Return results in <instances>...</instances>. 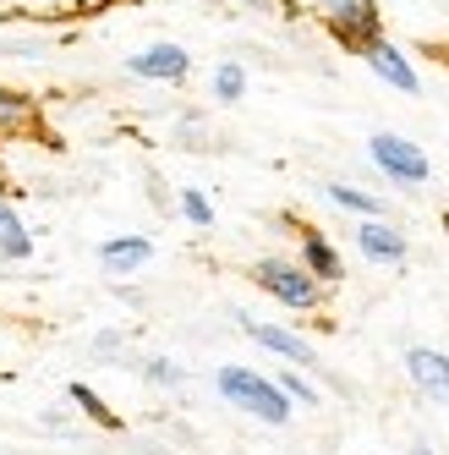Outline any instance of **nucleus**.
I'll list each match as a JSON object with an SVG mask.
<instances>
[{
    "mask_svg": "<svg viewBox=\"0 0 449 455\" xmlns=\"http://www.w3.org/2000/svg\"><path fill=\"white\" fill-rule=\"evenodd\" d=\"M214 389H219V395L231 401L236 411L269 422V428H285V422H291V401H285V389H280L274 379H264L258 368H236V363H224V368L214 373Z\"/></svg>",
    "mask_w": 449,
    "mask_h": 455,
    "instance_id": "nucleus-1",
    "label": "nucleus"
},
{
    "mask_svg": "<svg viewBox=\"0 0 449 455\" xmlns=\"http://www.w3.org/2000/svg\"><path fill=\"white\" fill-rule=\"evenodd\" d=\"M252 280H258L274 302H285L291 313H312L318 302H324V285H318L302 264H285V258H258Z\"/></svg>",
    "mask_w": 449,
    "mask_h": 455,
    "instance_id": "nucleus-2",
    "label": "nucleus"
},
{
    "mask_svg": "<svg viewBox=\"0 0 449 455\" xmlns=\"http://www.w3.org/2000/svg\"><path fill=\"white\" fill-rule=\"evenodd\" d=\"M324 22H329V34H335L345 50H357V55H367V50L383 39L373 0H324Z\"/></svg>",
    "mask_w": 449,
    "mask_h": 455,
    "instance_id": "nucleus-3",
    "label": "nucleus"
},
{
    "mask_svg": "<svg viewBox=\"0 0 449 455\" xmlns=\"http://www.w3.org/2000/svg\"><path fill=\"white\" fill-rule=\"evenodd\" d=\"M373 165L390 176V181H406V187H422L428 181V154L416 148V143H406V138H395V132H378L373 138Z\"/></svg>",
    "mask_w": 449,
    "mask_h": 455,
    "instance_id": "nucleus-4",
    "label": "nucleus"
},
{
    "mask_svg": "<svg viewBox=\"0 0 449 455\" xmlns=\"http://www.w3.org/2000/svg\"><path fill=\"white\" fill-rule=\"evenodd\" d=\"M406 373H411V384L422 389L428 401H444V406H449V356H444V351L411 346V351H406Z\"/></svg>",
    "mask_w": 449,
    "mask_h": 455,
    "instance_id": "nucleus-5",
    "label": "nucleus"
},
{
    "mask_svg": "<svg viewBox=\"0 0 449 455\" xmlns=\"http://www.w3.org/2000/svg\"><path fill=\"white\" fill-rule=\"evenodd\" d=\"M241 323H247V335L258 340L264 351L285 356V363H296V368H318V351H312L296 330H280V323H258V318H241Z\"/></svg>",
    "mask_w": 449,
    "mask_h": 455,
    "instance_id": "nucleus-6",
    "label": "nucleus"
},
{
    "mask_svg": "<svg viewBox=\"0 0 449 455\" xmlns=\"http://www.w3.org/2000/svg\"><path fill=\"white\" fill-rule=\"evenodd\" d=\"M132 77H154V83H181L186 77V67H192V55L181 50V44H154V50H138L132 60Z\"/></svg>",
    "mask_w": 449,
    "mask_h": 455,
    "instance_id": "nucleus-7",
    "label": "nucleus"
},
{
    "mask_svg": "<svg viewBox=\"0 0 449 455\" xmlns=\"http://www.w3.org/2000/svg\"><path fill=\"white\" fill-rule=\"evenodd\" d=\"M154 258V242L148 236H110L105 247H99V264L110 269V275H132V269H143Z\"/></svg>",
    "mask_w": 449,
    "mask_h": 455,
    "instance_id": "nucleus-8",
    "label": "nucleus"
},
{
    "mask_svg": "<svg viewBox=\"0 0 449 455\" xmlns=\"http://www.w3.org/2000/svg\"><path fill=\"white\" fill-rule=\"evenodd\" d=\"M357 247L373 258V264H400L406 258V236L395 231V225H383V220H367L362 231H357Z\"/></svg>",
    "mask_w": 449,
    "mask_h": 455,
    "instance_id": "nucleus-9",
    "label": "nucleus"
},
{
    "mask_svg": "<svg viewBox=\"0 0 449 455\" xmlns=\"http://www.w3.org/2000/svg\"><path fill=\"white\" fill-rule=\"evenodd\" d=\"M302 269L318 280V285H335L340 275H345V264H340V252L318 236V231H302Z\"/></svg>",
    "mask_w": 449,
    "mask_h": 455,
    "instance_id": "nucleus-10",
    "label": "nucleus"
},
{
    "mask_svg": "<svg viewBox=\"0 0 449 455\" xmlns=\"http://www.w3.org/2000/svg\"><path fill=\"white\" fill-rule=\"evenodd\" d=\"M367 60H373V72L390 83V88H400V93H416V88H422V83H416V72H411V60H406L395 44H383V39H378V44L367 50Z\"/></svg>",
    "mask_w": 449,
    "mask_h": 455,
    "instance_id": "nucleus-11",
    "label": "nucleus"
},
{
    "mask_svg": "<svg viewBox=\"0 0 449 455\" xmlns=\"http://www.w3.org/2000/svg\"><path fill=\"white\" fill-rule=\"evenodd\" d=\"M0 252H6V258H28V252H34V236L22 231V220H17V209L6 198H0Z\"/></svg>",
    "mask_w": 449,
    "mask_h": 455,
    "instance_id": "nucleus-12",
    "label": "nucleus"
},
{
    "mask_svg": "<svg viewBox=\"0 0 449 455\" xmlns=\"http://www.w3.org/2000/svg\"><path fill=\"white\" fill-rule=\"evenodd\" d=\"M67 395H72V406H83V417H88V422H99V428H121V417H115V411H110L99 395H93L88 384H72Z\"/></svg>",
    "mask_w": 449,
    "mask_h": 455,
    "instance_id": "nucleus-13",
    "label": "nucleus"
},
{
    "mask_svg": "<svg viewBox=\"0 0 449 455\" xmlns=\"http://www.w3.org/2000/svg\"><path fill=\"white\" fill-rule=\"evenodd\" d=\"M241 93H247V72L236 67V60H224V67L214 72V100H219V105H236Z\"/></svg>",
    "mask_w": 449,
    "mask_h": 455,
    "instance_id": "nucleus-14",
    "label": "nucleus"
},
{
    "mask_svg": "<svg viewBox=\"0 0 449 455\" xmlns=\"http://www.w3.org/2000/svg\"><path fill=\"white\" fill-rule=\"evenodd\" d=\"M329 204H340V209H357V214H367V220H378V198H373V192H357V187H345V181H335L329 187Z\"/></svg>",
    "mask_w": 449,
    "mask_h": 455,
    "instance_id": "nucleus-15",
    "label": "nucleus"
},
{
    "mask_svg": "<svg viewBox=\"0 0 449 455\" xmlns=\"http://www.w3.org/2000/svg\"><path fill=\"white\" fill-rule=\"evenodd\" d=\"M274 384L285 389V401H291V406H318V389H312V384H307L302 373H280Z\"/></svg>",
    "mask_w": 449,
    "mask_h": 455,
    "instance_id": "nucleus-16",
    "label": "nucleus"
},
{
    "mask_svg": "<svg viewBox=\"0 0 449 455\" xmlns=\"http://www.w3.org/2000/svg\"><path fill=\"white\" fill-rule=\"evenodd\" d=\"M181 214H186L192 225H214V209H209L203 192H181Z\"/></svg>",
    "mask_w": 449,
    "mask_h": 455,
    "instance_id": "nucleus-17",
    "label": "nucleus"
},
{
    "mask_svg": "<svg viewBox=\"0 0 449 455\" xmlns=\"http://www.w3.org/2000/svg\"><path fill=\"white\" fill-rule=\"evenodd\" d=\"M0 121H6V126L28 121V100H22V93H6V88H0Z\"/></svg>",
    "mask_w": 449,
    "mask_h": 455,
    "instance_id": "nucleus-18",
    "label": "nucleus"
},
{
    "mask_svg": "<svg viewBox=\"0 0 449 455\" xmlns=\"http://www.w3.org/2000/svg\"><path fill=\"white\" fill-rule=\"evenodd\" d=\"M148 379H154V384H170V389H176V384H181V368L159 356V363H148Z\"/></svg>",
    "mask_w": 449,
    "mask_h": 455,
    "instance_id": "nucleus-19",
    "label": "nucleus"
},
{
    "mask_svg": "<svg viewBox=\"0 0 449 455\" xmlns=\"http://www.w3.org/2000/svg\"><path fill=\"white\" fill-rule=\"evenodd\" d=\"M411 455H433V450H428V444H416V450H411Z\"/></svg>",
    "mask_w": 449,
    "mask_h": 455,
    "instance_id": "nucleus-20",
    "label": "nucleus"
},
{
    "mask_svg": "<svg viewBox=\"0 0 449 455\" xmlns=\"http://www.w3.org/2000/svg\"><path fill=\"white\" fill-rule=\"evenodd\" d=\"M444 231H449V214H444Z\"/></svg>",
    "mask_w": 449,
    "mask_h": 455,
    "instance_id": "nucleus-21",
    "label": "nucleus"
},
{
    "mask_svg": "<svg viewBox=\"0 0 449 455\" xmlns=\"http://www.w3.org/2000/svg\"><path fill=\"white\" fill-rule=\"evenodd\" d=\"M258 6H269V0H258Z\"/></svg>",
    "mask_w": 449,
    "mask_h": 455,
    "instance_id": "nucleus-22",
    "label": "nucleus"
}]
</instances>
